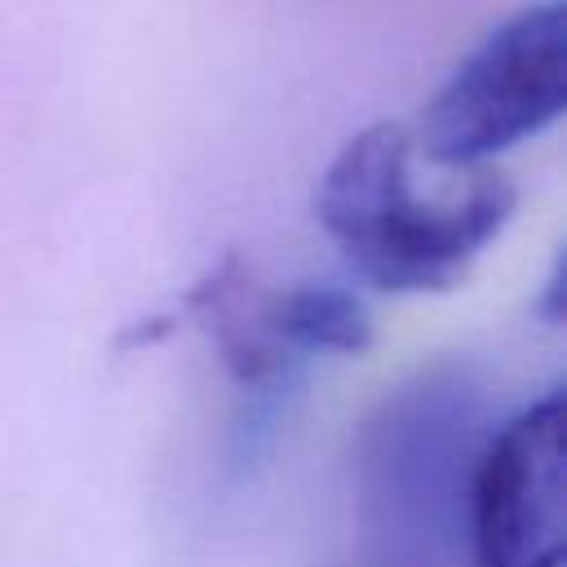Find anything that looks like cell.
<instances>
[{
	"label": "cell",
	"instance_id": "cell-3",
	"mask_svg": "<svg viewBox=\"0 0 567 567\" xmlns=\"http://www.w3.org/2000/svg\"><path fill=\"white\" fill-rule=\"evenodd\" d=\"M182 319L208 337L230 381L257 408H270L306 359L363 354L372 346L363 297L315 279L270 284L239 252H226L182 292Z\"/></svg>",
	"mask_w": 567,
	"mask_h": 567
},
{
	"label": "cell",
	"instance_id": "cell-2",
	"mask_svg": "<svg viewBox=\"0 0 567 567\" xmlns=\"http://www.w3.org/2000/svg\"><path fill=\"white\" fill-rule=\"evenodd\" d=\"M567 106V9L540 0L496 22L439 84L416 137L434 168H483Z\"/></svg>",
	"mask_w": 567,
	"mask_h": 567
},
{
	"label": "cell",
	"instance_id": "cell-5",
	"mask_svg": "<svg viewBox=\"0 0 567 567\" xmlns=\"http://www.w3.org/2000/svg\"><path fill=\"white\" fill-rule=\"evenodd\" d=\"M465 403L456 394L434 390L399 399L385 408V425L377 430L372 465H377V501H385L399 518L434 523L443 501L465 496V474L478 447L465 443Z\"/></svg>",
	"mask_w": 567,
	"mask_h": 567
},
{
	"label": "cell",
	"instance_id": "cell-4",
	"mask_svg": "<svg viewBox=\"0 0 567 567\" xmlns=\"http://www.w3.org/2000/svg\"><path fill=\"white\" fill-rule=\"evenodd\" d=\"M461 505L470 567H563L567 399L558 385L478 443Z\"/></svg>",
	"mask_w": 567,
	"mask_h": 567
},
{
	"label": "cell",
	"instance_id": "cell-1",
	"mask_svg": "<svg viewBox=\"0 0 567 567\" xmlns=\"http://www.w3.org/2000/svg\"><path fill=\"white\" fill-rule=\"evenodd\" d=\"M412 128L381 120L359 128L315 186V217L359 279L381 292H447L514 213V186L492 168H465L456 186L425 190Z\"/></svg>",
	"mask_w": 567,
	"mask_h": 567
}]
</instances>
